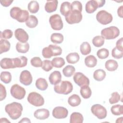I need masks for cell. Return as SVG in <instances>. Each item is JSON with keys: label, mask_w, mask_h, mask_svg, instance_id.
I'll use <instances>...</instances> for the list:
<instances>
[{"label": "cell", "mask_w": 123, "mask_h": 123, "mask_svg": "<svg viewBox=\"0 0 123 123\" xmlns=\"http://www.w3.org/2000/svg\"><path fill=\"white\" fill-rule=\"evenodd\" d=\"M23 110L22 104L17 102L7 104L5 107V111L9 117L13 120L18 119L21 117Z\"/></svg>", "instance_id": "cell-1"}, {"label": "cell", "mask_w": 123, "mask_h": 123, "mask_svg": "<svg viewBox=\"0 0 123 123\" xmlns=\"http://www.w3.org/2000/svg\"><path fill=\"white\" fill-rule=\"evenodd\" d=\"M11 17L20 23L25 22L29 17V12L25 10H22L18 7H13L10 10Z\"/></svg>", "instance_id": "cell-2"}, {"label": "cell", "mask_w": 123, "mask_h": 123, "mask_svg": "<svg viewBox=\"0 0 123 123\" xmlns=\"http://www.w3.org/2000/svg\"><path fill=\"white\" fill-rule=\"evenodd\" d=\"M73 89L72 84L68 81H62L55 85L54 91L60 94L68 95L72 92Z\"/></svg>", "instance_id": "cell-3"}, {"label": "cell", "mask_w": 123, "mask_h": 123, "mask_svg": "<svg viewBox=\"0 0 123 123\" xmlns=\"http://www.w3.org/2000/svg\"><path fill=\"white\" fill-rule=\"evenodd\" d=\"M101 35L104 39H113L120 35L119 29L115 26H111L103 29L101 31Z\"/></svg>", "instance_id": "cell-4"}, {"label": "cell", "mask_w": 123, "mask_h": 123, "mask_svg": "<svg viewBox=\"0 0 123 123\" xmlns=\"http://www.w3.org/2000/svg\"><path fill=\"white\" fill-rule=\"evenodd\" d=\"M27 101L30 104L36 107L42 106L45 102L43 97L36 92H32L28 94Z\"/></svg>", "instance_id": "cell-5"}, {"label": "cell", "mask_w": 123, "mask_h": 123, "mask_svg": "<svg viewBox=\"0 0 123 123\" xmlns=\"http://www.w3.org/2000/svg\"><path fill=\"white\" fill-rule=\"evenodd\" d=\"M105 0H91L88 1L85 6V10L87 13H92L94 12L98 8H100L104 5Z\"/></svg>", "instance_id": "cell-6"}, {"label": "cell", "mask_w": 123, "mask_h": 123, "mask_svg": "<svg viewBox=\"0 0 123 123\" xmlns=\"http://www.w3.org/2000/svg\"><path fill=\"white\" fill-rule=\"evenodd\" d=\"M96 19L100 24L106 25L112 21L113 17L112 15L106 11L101 10L97 13Z\"/></svg>", "instance_id": "cell-7"}, {"label": "cell", "mask_w": 123, "mask_h": 123, "mask_svg": "<svg viewBox=\"0 0 123 123\" xmlns=\"http://www.w3.org/2000/svg\"><path fill=\"white\" fill-rule=\"evenodd\" d=\"M82 17L83 16L81 12L77 10H71L69 14L65 17V19L67 23L72 25L80 23Z\"/></svg>", "instance_id": "cell-8"}, {"label": "cell", "mask_w": 123, "mask_h": 123, "mask_svg": "<svg viewBox=\"0 0 123 123\" xmlns=\"http://www.w3.org/2000/svg\"><path fill=\"white\" fill-rule=\"evenodd\" d=\"M10 93L12 97L20 100L25 98L26 91L24 87L16 84L12 86L10 89Z\"/></svg>", "instance_id": "cell-9"}, {"label": "cell", "mask_w": 123, "mask_h": 123, "mask_svg": "<svg viewBox=\"0 0 123 123\" xmlns=\"http://www.w3.org/2000/svg\"><path fill=\"white\" fill-rule=\"evenodd\" d=\"M91 112L99 119L105 118L107 115L106 108L102 105L98 104L93 105L91 108Z\"/></svg>", "instance_id": "cell-10"}, {"label": "cell", "mask_w": 123, "mask_h": 123, "mask_svg": "<svg viewBox=\"0 0 123 123\" xmlns=\"http://www.w3.org/2000/svg\"><path fill=\"white\" fill-rule=\"evenodd\" d=\"M51 28L54 30H60L63 27V24L61 16L58 14L52 15L49 19Z\"/></svg>", "instance_id": "cell-11"}, {"label": "cell", "mask_w": 123, "mask_h": 123, "mask_svg": "<svg viewBox=\"0 0 123 123\" xmlns=\"http://www.w3.org/2000/svg\"><path fill=\"white\" fill-rule=\"evenodd\" d=\"M73 79L74 82L79 86H89V80L82 73L77 72L74 74Z\"/></svg>", "instance_id": "cell-12"}, {"label": "cell", "mask_w": 123, "mask_h": 123, "mask_svg": "<svg viewBox=\"0 0 123 123\" xmlns=\"http://www.w3.org/2000/svg\"><path fill=\"white\" fill-rule=\"evenodd\" d=\"M52 114L55 118L58 119H64L68 116V111L63 107L58 106L53 109Z\"/></svg>", "instance_id": "cell-13"}, {"label": "cell", "mask_w": 123, "mask_h": 123, "mask_svg": "<svg viewBox=\"0 0 123 123\" xmlns=\"http://www.w3.org/2000/svg\"><path fill=\"white\" fill-rule=\"evenodd\" d=\"M33 81L32 76L28 70L22 71L20 75V82L25 86L30 85Z\"/></svg>", "instance_id": "cell-14"}, {"label": "cell", "mask_w": 123, "mask_h": 123, "mask_svg": "<svg viewBox=\"0 0 123 123\" xmlns=\"http://www.w3.org/2000/svg\"><path fill=\"white\" fill-rule=\"evenodd\" d=\"M15 38L20 42L26 43L29 39L27 32L22 28H17L14 31Z\"/></svg>", "instance_id": "cell-15"}, {"label": "cell", "mask_w": 123, "mask_h": 123, "mask_svg": "<svg viewBox=\"0 0 123 123\" xmlns=\"http://www.w3.org/2000/svg\"><path fill=\"white\" fill-rule=\"evenodd\" d=\"M34 117L38 120H45L49 118V111L46 109H39L37 110L34 113Z\"/></svg>", "instance_id": "cell-16"}, {"label": "cell", "mask_w": 123, "mask_h": 123, "mask_svg": "<svg viewBox=\"0 0 123 123\" xmlns=\"http://www.w3.org/2000/svg\"><path fill=\"white\" fill-rule=\"evenodd\" d=\"M62 77V74L60 71H54L50 74L49 80L51 85H56L61 81Z\"/></svg>", "instance_id": "cell-17"}, {"label": "cell", "mask_w": 123, "mask_h": 123, "mask_svg": "<svg viewBox=\"0 0 123 123\" xmlns=\"http://www.w3.org/2000/svg\"><path fill=\"white\" fill-rule=\"evenodd\" d=\"M14 68L25 67L27 63V58L24 56L13 58Z\"/></svg>", "instance_id": "cell-18"}, {"label": "cell", "mask_w": 123, "mask_h": 123, "mask_svg": "<svg viewBox=\"0 0 123 123\" xmlns=\"http://www.w3.org/2000/svg\"><path fill=\"white\" fill-rule=\"evenodd\" d=\"M58 1L57 0H47L45 5V10L48 13L55 12L57 8Z\"/></svg>", "instance_id": "cell-19"}, {"label": "cell", "mask_w": 123, "mask_h": 123, "mask_svg": "<svg viewBox=\"0 0 123 123\" xmlns=\"http://www.w3.org/2000/svg\"><path fill=\"white\" fill-rule=\"evenodd\" d=\"M0 65L1 68L4 69H8L14 68L13 58H4L1 60Z\"/></svg>", "instance_id": "cell-20"}, {"label": "cell", "mask_w": 123, "mask_h": 123, "mask_svg": "<svg viewBox=\"0 0 123 123\" xmlns=\"http://www.w3.org/2000/svg\"><path fill=\"white\" fill-rule=\"evenodd\" d=\"M71 11V3L68 1H64L61 4L60 7L61 13L66 17L67 16Z\"/></svg>", "instance_id": "cell-21"}, {"label": "cell", "mask_w": 123, "mask_h": 123, "mask_svg": "<svg viewBox=\"0 0 123 123\" xmlns=\"http://www.w3.org/2000/svg\"><path fill=\"white\" fill-rule=\"evenodd\" d=\"M81 99L80 97L76 94H73L70 96L68 99V104L72 107H76L80 105Z\"/></svg>", "instance_id": "cell-22"}, {"label": "cell", "mask_w": 123, "mask_h": 123, "mask_svg": "<svg viewBox=\"0 0 123 123\" xmlns=\"http://www.w3.org/2000/svg\"><path fill=\"white\" fill-rule=\"evenodd\" d=\"M84 121V117L82 114L79 112H74L70 116V123H82Z\"/></svg>", "instance_id": "cell-23"}, {"label": "cell", "mask_w": 123, "mask_h": 123, "mask_svg": "<svg viewBox=\"0 0 123 123\" xmlns=\"http://www.w3.org/2000/svg\"><path fill=\"white\" fill-rule=\"evenodd\" d=\"M36 87L41 91L46 90L48 87V84L47 81L45 78H39L36 81Z\"/></svg>", "instance_id": "cell-24"}, {"label": "cell", "mask_w": 123, "mask_h": 123, "mask_svg": "<svg viewBox=\"0 0 123 123\" xmlns=\"http://www.w3.org/2000/svg\"><path fill=\"white\" fill-rule=\"evenodd\" d=\"M29 44L28 42L22 43L18 42L16 45V49L17 52L21 53H25L28 51Z\"/></svg>", "instance_id": "cell-25"}, {"label": "cell", "mask_w": 123, "mask_h": 123, "mask_svg": "<svg viewBox=\"0 0 123 123\" xmlns=\"http://www.w3.org/2000/svg\"><path fill=\"white\" fill-rule=\"evenodd\" d=\"M105 66L108 71L112 72L117 70L118 67V63L115 60L110 59L106 62Z\"/></svg>", "instance_id": "cell-26"}, {"label": "cell", "mask_w": 123, "mask_h": 123, "mask_svg": "<svg viewBox=\"0 0 123 123\" xmlns=\"http://www.w3.org/2000/svg\"><path fill=\"white\" fill-rule=\"evenodd\" d=\"M85 63L88 67H94L97 64V59L94 55H89L85 58Z\"/></svg>", "instance_id": "cell-27"}, {"label": "cell", "mask_w": 123, "mask_h": 123, "mask_svg": "<svg viewBox=\"0 0 123 123\" xmlns=\"http://www.w3.org/2000/svg\"><path fill=\"white\" fill-rule=\"evenodd\" d=\"M80 59V56L77 52H72L68 54L66 57V60L68 63L74 64L77 62Z\"/></svg>", "instance_id": "cell-28"}, {"label": "cell", "mask_w": 123, "mask_h": 123, "mask_svg": "<svg viewBox=\"0 0 123 123\" xmlns=\"http://www.w3.org/2000/svg\"><path fill=\"white\" fill-rule=\"evenodd\" d=\"M106 74L104 70L102 69H97L93 73V78L97 81H101L104 80L106 77Z\"/></svg>", "instance_id": "cell-29"}, {"label": "cell", "mask_w": 123, "mask_h": 123, "mask_svg": "<svg viewBox=\"0 0 123 123\" xmlns=\"http://www.w3.org/2000/svg\"><path fill=\"white\" fill-rule=\"evenodd\" d=\"M80 93L81 96L85 99L89 98L92 94V91L89 86H85L81 87Z\"/></svg>", "instance_id": "cell-30"}, {"label": "cell", "mask_w": 123, "mask_h": 123, "mask_svg": "<svg viewBox=\"0 0 123 123\" xmlns=\"http://www.w3.org/2000/svg\"><path fill=\"white\" fill-rule=\"evenodd\" d=\"M25 25L29 28H35L38 25V19L35 15H29L28 20L25 22Z\"/></svg>", "instance_id": "cell-31"}, {"label": "cell", "mask_w": 123, "mask_h": 123, "mask_svg": "<svg viewBox=\"0 0 123 123\" xmlns=\"http://www.w3.org/2000/svg\"><path fill=\"white\" fill-rule=\"evenodd\" d=\"M11 47L10 42L6 39H1L0 40V54L8 51Z\"/></svg>", "instance_id": "cell-32"}, {"label": "cell", "mask_w": 123, "mask_h": 123, "mask_svg": "<svg viewBox=\"0 0 123 123\" xmlns=\"http://www.w3.org/2000/svg\"><path fill=\"white\" fill-rule=\"evenodd\" d=\"M80 51L83 55H86L89 54L91 51L90 45L87 42H83L80 47Z\"/></svg>", "instance_id": "cell-33"}, {"label": "cell", "mask_w": 123, "mask_h": 123, "mask_svg": "<svg viewBox=\"0 0 123 123\" xmlns=\"http://www.w3.org/2000/svg\"><path fill=\"white\" fill-rule=\"evenodd\" d=\"M27 8L31 13H36L39 9V5L37 1L32 0L28 4Z\"/></svg>", "instance_id": "cell-34"}, {"label": "cell", "mask_w": 123, "mask_h": 123, "mask_svg": "<svg viewBox=\"0 0 123 123\" xmlns=\"http://www.w3.org/2000/svg\"><path fill=\"white\" fill-rule=\"evenodd\" d=\"M63 36L61 33H54L52 34L50 36L51 41L55 44H61L63 42Z\"/></svg>", "instance_id": "cell-35"}, {"label": "cell", "mask_w": 123, "mask_h": 123, "mask_svg": "<svg viewBox=\"0 0 123 123\" xmlns=\"http://www.w3.org/2000/svg\"><path fill=\"white\" fill-rule=\"evenodd\" d=\"M75 69L74 66L68 65L65 66L62 70V73L63 75L67 77H70L72 76L75 73Z\"/></svg>", "instance_id": "cell-36"}, {"label": "cell", "mask_w": 123, "mask_h": 123, "mask_svg": "<svg viewBox=\"0 0 123 123\" xmlns=\"http://www.w3.org/2000/svg\"><path fill=\"white\" fill-rule=\"evenodd\" d=\"M0 80L5 84H9L12 80L11 74L8 71L1 72L0 75Z\"/></svg>", "instance_id": "cell-37"}, {"label": "cell", "mask_w": 123, "mask_h": 123, "mask_svg": "<svg viewBox=\"0 0 123 123\" xmlns=\"http://www.w3.org/2000/svg\"><path fill=\"white\" fill-rule=\"evenodd\" d=\"M111 113L116 116H119L123 114V106L120 104L113 105L111 108Z\"/></svg>", "instance_id": "cell-38"}, {"label": "cell", "mask_w": 123, "mask_h": 123, "mask_svg": "<svg viewBox=\"0 0 123 123\" xmlns=\"http://www.w3.org/2000/svg\"><path fill=\"white\" fill-rule=\"evenodd\" d=\"M51 63L53 67L60 68L64 65L65 61L62 57H55L52 60Z\"/></svg>", "instance_id": "cell-39"}, {"label": "cell", "mask_w": 123, "mask_h": 123, "mask_svg": "<svg viewBox=\"0 0 123 123\" xmlns=\"http://www.w3.org/2000/svg\"><path fill=\"white\" fill-rule=\"evenodd\" d=\"M105 39L101 36H97L93 37L92 42L96 47H100L104 44Z\"/></svg>", "instance_id": "cell-40"}, {"label": "cell", "mask_w": 123, "mask_h": 123, "mask_svg": "<svg viewBox=\"0 0 123 123\" xmlns=\"http://www.w3.org/2000/svg\"><path fill=\"white\" fill-rule=\"evenodd\" d=\"M97 55L100 59H106L109 55V51L105 48L101 49L97 51Z\"/></svg>", "instance_id": "cell-41"}, {"label": "cell", "mask_w": 123, "mask_h": 123, "mask_svg": "<svg viewBox=\"0 0 123 123\" xmlns=\"http://www.w3.org/2000/svg\"><path fill=\"white\" fill-rule=\"evenodd\" d=\"M42 55L44 58L46 59L50 58L52 56H54L53 52L52 49L49 47H45L42 51Z\"/></svg>", "instance_id": "cell-42"}, {"label": "cell", "mask_w": 123, "mask_h": 123, "mask_svg": "<svg viewBox=\"0 0 123 123\" xmlns=\"http://www.w3.org/2000/svg\"><path fill=\"white\" fill-rule=\"evenodd\" d=\"M30 63L33 67H42L43 62L40 57H35L31 59Z\"/></svg>", "instance_id": "cell-43"}, {"label": "cell", "mask_w": 123, "mask_h": 123, "mask_svg": "<svg viewBox=\"0 0 123 123\" xmlns=\"http://www.w3.org/2000/svg\"><path fill=\"white\" fill-rule=\"evenodd\" d=\"M120 95L117 92H113L111 95V97L109 98V102L111 104L118 102L120 100Z\"/></svg>", "instance_id": "cell-44"}, {"label": "cell", "mask_w": 123, "mask_h": 123, "mask_svg": "<svg viewBox=\"0 0 123 123\" xmlns=\"http://www.w3.org/2000/svg\"><path fill=\"white\" fill-rule=\"evenodd\" d=\"M53 67V66L52 64L51 61L49 60H45L43 62L41 68L44 71L46 72H49L52 69Z\"/></svg>", "instance_id": "cell-45"}, {"label": "cell", "mask_w": 123, "mask_h": 123, "mask_svg": "<svg viewBox=\"0 0 123 123\" xmlns=\"http://www.w3.org/2000/svg\"><path fill=\"white\" fill-rule=\"evenodd\" d=\"M49 46L53 50L54 56H59L61 55L62 53V49L60 46H58L56 45H52V44L49 45Z\"/></svg>", "instance_id": "cell-46"}, {"label": "cell", "mask_w": 123, "mask_h": 123, "mask_svg": "<svg viewBox=\"0 0 123 123\" xmlns=\"http://www.w3.org/2000/svg\"><path fill=\"white\" fill-rule=\"evenodd\" d=\"M111 55L115 59H121L123 56V51H121L118 50L116 47H114L112 49Z\"/></svg>", "instance_id": "cell-47"}, {"label": "cell", "mask_w": 123, "mask_h": 123, "mask_svg": "<svg viewBox=\"0 0 123 123\" xmlns=\"http://www.w3.org/2000/svg\"><path fill=\"white\" fill-rule=\"evenodd\" d=\"M71 10H77L80 12L82 11V4L79 1H74L71 4Z\"/></svg>", "instance_id": "cell-48"}, {"label": "cell", "mask_w": 123, "mask_h": 123, "mask_svg": "<svg viewBox=\"0 0 123 123\" xmlns=\"http://www.w3.org/2000/svg\"><path fill=\"white\" fill-rule=\"evenodd\" d=\"M13 35L12 31L10 29H5L0 32V37L5 39H10Z\"/></svg>", "instance_id": "cell-49"}, {"label": "cell", "mask_w": 123, "mask_h": 123, "mask_svg": "<svg viewBox=\"0 0 123 123\" xmlns=\"http://www.w3.org/2000/svg\"><path fill=\"white\" fill-rule=\"evenodd\" d=\"M0 100L2 101L6 98L7 93L5 87L1 84H0Z\"/></svg>", "instance_id": "cell-50"}, {"label": "cell", "mask_w": 123, "mask_h": 123, "mask_svg": "<svg viewBox=\"0 0 123 123\" xmlns=\"http://www.w3.org/2000/svg\"><path fill=\"white\" fill-rule=\"evenodd\" d=\"M123 38L121 37L117 41L116 43V48L118 50H119L121 51H123Z\"/></svg>", "instance_id": "cell-51"}, {"label": "cell", "mask_w": 123, "mask_h": 123, "mask_svg": "<svg viewBox=\"0 0 123 123\" xmlns=\"http://www.w3.org/2000/svg\"><path fill=\"white\" fill-rule=\"evenodd\" d=\"M12 2H13V0H3L0 1V2L1 5H2L4 7L9 6Z\"/></svg>", "instance_id": "cell-52"}, {"label": "cell", "mask_w": 123, "mask_h": 123, "mask_svg": "<svg viewBox=\"0 0 123 123\" xmlns=\"http://www.w3.org/2000/svg\"><path fill=\"white\" fill-rule=\"evenodd\" d=\"M123 6L122 5L120 7H119L117 10V14L118 16L121 18H123Z\"/></svg>", "instance_id": "cell-53"}, {"label": "cell", "mask_w": 123, "mask_h": 123, "mask_svg": "<svg viewBox=\"0 0 123 123\" xmlns=\"http://www.w3.org/2000/svg\"><path fill=\"white\" fill-rule=\"evenodd\" d=\"M19 123H31V121L28 118H23L21 119V121L19 122Z\"/></svg>", "instance_id": "cell-54"}, {"label": "cell", "mask_w": 123, "mask_h": 123, "mask_svg": "<svg viewBox=\"0 0 123 123\" xmlns=\"http://www.w3.org/2000/svg\"><path fill=\"white\" fill-rule=\"evenodd\" d=\"M0 123H10V122L7 120L6 118H2L0 120Z\"/></svg>", "instance_id": "cell-55"}]
</instances>
